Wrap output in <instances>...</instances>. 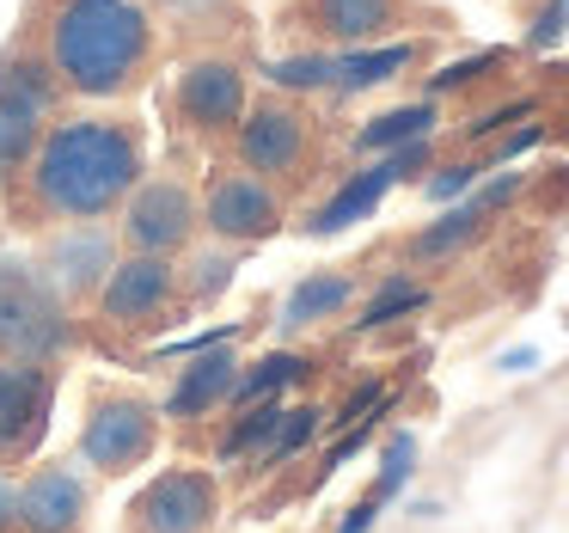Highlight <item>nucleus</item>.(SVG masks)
Here are the masks:
<instances>
[{
    "label": "nucleus",
    "mask_w": 569,
    "mask_h": 533,
    "mask_svg": "<svg viewBox=\"0 0 569 533\" xmlns=\"http://www.w3.org/2000/svg\"><path fill=\"white\" fill-rule=\"evenodd\" d=\"M478 172H483L478 160H453V166H441V172L429 178V197H435V203H453L459 190H471V178H478Z\"/></svg>",
    "instance_id": "nucleus-30"
},
{
    "label": "nucleus",
    "mask_w": 569,
    "mask_h": 533,
    "mask_svg": "<svg viewBox=\"0 0 569 533\" xmlns=\"http://www.w3.org/2000/svg\"><path fill=\"white\" fill-rule=\"evenodd\" d=\"M92 515V484L87 472L62 466V460H43L19 478V521L13 533H87Z\"/></svg>",
    "instance_id": "nucleus-16"
},
{
    "label": "nucleus",
    "mask_w": 569,
    "mask_h": 533,
    "mask_svg": "<svg viewBox=\"0 0 569 533\" xmlns=\"http://www.w3.org/2000/svg\"><path fill=\"white\" fill-rule=\"evenodd\" d=\"M288 417V398H270V405H251V411H227V430L214 435V460L221 466H239V460H258L263 447H270L276 423Z\"/></svg>",
    "instance_id": "nucleus-21"
},
{
    "label": "nucleus",
    "mask_w": 569,
    "mask_h": 533,
    "mask_svg": "<svg viewBox=\"0 0 569 533\" xmlns=\"http://www.w3.org/2000/svg\"><path fill=\"white\" fill-rule=\"evenodd\" d=\"M13 521H19V478L0 466V533H13Z\"/></svg>",
    "instance_id": "nucleus-32"
},
{
    "label": "nucleus",
    "mask_w": 569,
    "mask_h": 533,
    "mask_svg": "<svg viewBox=\"0 0 569 533\" xmlns=\"http://www.w3.org/2000/svg\"><path fill=\"white\" fill-rule=\"evenodd\" d=\"M410 19V0H288L282 31H300L319 50H368Z\"/></svg>",
    "instance_id": "nucleus-13"
},
{
    "label": "nucleus",
    "mask_w": 569,
    "mask_h": 533,
    "mask_svg": "<svg viewBox=\"0 0 569 533\" xmlns=\"http://www.w3.org/2000/svg\"><path fill=\"white\" fill-rule=\"evenodd\" d=\"M569 31V0H545L539 13H532V31H527V43L532 50H551L557 38Z\"/></svg>",
    "instance_id": "nucleus-29"
},
{
    "label": "nucleus",
    "mask_w": 569,
    "mask_h": 533,
    "mask_svg": "<svg viewBox=\"0 0 569 533\" xmlns=\"http://www.w3.org/2000/svg\"><path fill=\"white\" fill-rule=\"evenodd\" d=\"M74 349V313L62 307L38 264L0 251V356L62 362Z\"/></svg>",
    "instance_id": "nucleus-6"
},
{
    "label": "nucleus",
    "mask_w": 569,
    "mask_h": 533,
    "mask_svg": "<svg viewBox=\"0 0 569 533\" xmlns=\"http://www.w3.org/2000/svg\"><path fill=\"white\" fill-rule=\"evenodd\" d=\"M312 374V362L300 349H270V356L246 362L227 393V411H251V405H270V398H288V386H300Z\"/></svg>",
    "instance_id": "nucleus-19"
},
{
    "label": "nucleus",
    "mask_w": 569,
    "mask_h": 533,
    "mask_svg": "<svg viewBox=\"0 0 569 533\" xmlns=\"http://www.w3.org/2000/svg\"><path fill=\"white\" fill-rule=\"evenodd\" d=\"M380 509H386V503H380V496L368 491V496H361V503H356V509H349V515H343V527H337V533H368Z\"/></svg>",
    "instance_id": "nucleus-33"
},
{
    "label": "nucleus",
    "mask_w": 569,
    "mask_h": 533,
    "mask_svg": "<svg viewBox=\"0 0 569 533\" xmlns=\"http://www.w3.org/2000/svg\"><path fill=\"white\" fill-rule=\"evenodd\" d=\"M141 172H148V129L136 117L68 111L31 148L26 172L7 190V209H13V221L43 227V234L92 227L123 209Z\"/></svg>",
    "instance_id": "nucleus-1"
},
{
    "label": "nucleus",
    "mask_w": 569,
    "mask_h": 533,
    "mask_svg": "<svg viewBox=\"0 0 569 533\" xmlns=\"http://www.w3.org/2000/svg\"><path fill=\"white\" fill-rule=\"evenodd\" d=\"M56 105H62V87L50 62L38 56V43H19L0 62V190H13V178L26 172L31 148L56 124Z\"/></svg>",
    "instance_id": "nucleus-8"
},
{
    "label": "nucleus",
    "mask_w": 569,
    "mask_h": 533,
    "mask_svg": "<svg viewBox=\"0 0 569 533\" xmlns=\"http://www.w3.org/2000/svg\"><path fill=\"white\" fill-rule=\"evenodd\" d=\"M184 270L178 258H148V251H123L104 276L99 300H92V332L99 337H153L178 325L184 313Z\"/></svg>",
    "instance_id": "nucleus-4"
},
{
    "label": "nucleus",
    "mask_w": 569,
    "mask_h": 533,
    "mask_svg": "<svg viewBox=\"0 0 569 533\" xmlns=\"http://www.w3.org/2000/svg\"><path fill=\"white\" fill-rule=\"evenodd\" d=\"M312 154H319V124L295 92H270L251 99L246 124L233 129V166L270 178L276 190H295L312 178Z\"/></svg>",
    "instance_id": "nucleus-5"
},
{
    "label": "nucleus",
    "mask_w": 569,
    "mask_h": 533,
    "mask_svg": "<svg viewBox=\"0 0 569 533\" xmlns=\"http://www.w3.org/2000/svg\"><path fill=\"white\" fill-rule=\"evenodd\" d=\"M202 239V190L184 172H153L117 209V246L148 258H184Z\"/></svg>",
    "instance_id": "nucleus-7"
},
{
    "label": "nucleus",
    "mask_w": 569,
    "mask_h": 533,
    "mask_svg": "<svg viewBox=\"0 0 569 533\" xmlns=\"http://www.w3.org/2000/svg\"><path fill=\"white\" fill-rule=\"evenodd\" d=\"M337 75V50H307V56H288V62H270L276 92H331Z\"/></svg>",
    "instance_id": "nucleus-25"
},
{
    "label": "nucleus",
    "mask_w": 569,
    "mask_h": 533,
    "mask_svg": "<svg viewBox=\"0 0 569 533\" xmlns=\"http://www.w3.org/2000/svg\"><path fill=\"white\" fill-rule=\"evenodd\" d=\"M417 43H368V50H337V75H331V92H373L386 80H398L410 62H417Z\"/></svg>",
    "instance_id": "nucleus-20"
},
{
    "label": "nucleus",
    "mask_w": 569,
    "mask_h": 533,
    "mask_svg": "<svg viewBox=\"0 0 569 533\" xmlns=\"http://www.w3.org/2000/svg\"><path fill=\"white\" fill-rule=\"evenodd\" d=\"M539 136H545V129H539V124H527V129H515V136H508V141H502V148H496V166H502V160H515V154H527V148H532V141H539Z\"/></svg>",
    "instance_id": "nucleus-34"
},
{
    "label": "nucleus",
    "mask_w": 569,
    "mask_h": 533,
    "mask_svg": "<svg viewBox=\"0 0 569 533\" xmlns=\"http://www.w3.org/2000/svg\"><path fill=\"white\" fill-rule=\"evenodd\" d=\"M410 460H417V442H410V435H392V442H386V466H380V478H373V496H380V503H392V496L405 491Z\"/></svg>",
    "instance_id": "nucleus-28"
},
{
    "label": "nucleus",
    "mask_w": 569,
    "mask_h": 533,
    "mask_svg": "<svg viewBox=\"0 0 569 533\" xmlns=\"http://www.w3.org/2000/svg\"><path fill=\"white\" fill-rule=\"evenodd\" d=\"M239 368H246V362H239V344L233 337H214V344L197 349L190 368L172 381L160 417L166 423H202V417H214V411H227V393H233Z\"/></svg>",
    "instance_id": "nucleus-17"
},
{
    "label": "nucleus",
    "mask_w": 569,
    "mask_h": 533,
    "mask_svg": "<svg viewBox=\"0 0 569 533\" xmlns=\"http://www.w3.org/2000/svg\"><path fill=\"white\" fill-rule=\"evenodd\" d=\"M38 56L62 99L111 105L141 92L160 68V19L148 0H43Z\"/></svg>",
    "instance_id": "nucleus-2"
},
{
    "label": "nucleus",
    "mask_w": 569,
    "mask_h": 533,
    "mask_svg": "<svg viewBox=\"0 0 569 533\" xmlns=\"http://www.w3.org/2000/svg\"><path fill=\"white\" fill-rule=\"evenodd\" d=\"M422 300H429V288H422V283H410V276H386V283H380V295H373L368 300V307H361V332H380V325L386 319H405V313H417L422 307Z\"/></svg>",
    "instance_id": "nucleus-26"
},
{
    "label": "nucleus",
    "mask_w": 569,
    "mask_h": 533,
    "mask_svg": "<svg viewBox=\"0 0 569 533\" xmlns=\"http://www.w3.org/2000/svg\"><path fill=\"white\" fill-rule=\"evenodd\" d=\"M221 527V478L209 466H166L129 496L123 533H214Z\"/></svg>",
    "instance_id": "nucleus-11"
},
{
    "label": "nucleus",
    "mask_w": 569,
    "mask_h": 533,
    "mask_svg": "<svg viewBox=\"0 0 569 533\" xmlns=\"http://www.w3.org/2000/svg\"><path fill=\"white\" fill-rule=\"evenodd\" d=\"M483 221H490V209H483V203L471 197V203H459V209H447V215H441V221H435V227H422V234H410V246H405V251H410V258H417V264L453 258V251H466L471 239L483 234Z\"/></svg>",
    "instance_id": "nucleus-23"
},
{
    "label": "nucleus",
    "mask_w": 569,
    "mask_h": 533,
    "mask_svg": "<svg viewBox=\"0 0 569 533\" xmlns=\"http://www.w3.org/2000/svg\"><path fill=\"white\" fill-rule=\"evenodd\" d=\"M117 258H123V246H117L99 221L92 227H56V239L43 246L38 270H43V283L62 295V307L74 313V307H92V300H99V288H104V276H111Z\"/></svg>",
    "instance_id": "nucleus-14"
},
{
    "label": "nucleus",
    "mask_w": 569,
    "mask_h": 533,
    "mask_svg": "<svg viewBox=\"0 0 569 533\" xmlns=\"http://www.w3.org/2000/svg\"><path fill=\"white\" fill-rule=\"evenodd\" d=\"M319 430H325V411H319V405H288V417L276 423L270 447L251 460V478H270V472L288 466V460H300L312 442H319Z\"/></svg>",
    "instance_id": "nucleus-24"
},
{
    "label": "nucleus",
    "mask_w": 569,
    "mask_h": 533,
    "mask_svg": "<svg viewBox=\"0 0 569 533\" xmlns=\"http://www.w3.org/2000/svg\"><path fill=\"white\" fill-rule=\"evenodd\" d=\"M435 124H441V105H435V99L398 105V111H380L368 129H361L356 148L361 154H392V148H410V141H429Z\"/></svg>",
    "instance_id": "nucleus-22"
},
{
    "label": "nucleus",
    "mask_w": 569,
    "mask_h": 533,
    "mask_svg": "<svg viewBox=\"0 0 569 533\" xmlns=\"http://www.w3.org/2000/svg\"><path fill=\"white\" fill-rule=\"evenodd\" d=\"M202 234L221 246H263L288 227V197L270 178L246 172V166H209L202 172Z\"/></svg>",
    "instance_id": "nucleus-9"
},
{
    "label": "nucleus",
    "mask_w": 569,
    "mask_h": 533,
    "mask_svg": "<svg viewBox=\"0 0 569 533\" xmlns=\"http://www.w3.org/2000/svg\"><path fill=\"white\" fill-rule=\"evenodd\" d=\"M490 68H508V50H478V56H466V62H447L441 75H429V99H441V92L471 87V80H483Z\"/></svg>",
    "instance_id": "nucleus-27"
},
{
    "label": "nucleus",
    "mask_w": 569,
    "mask_h": 533,
    "mask_svg": "<svg viewBox=\"0 0 569 533\" xmlns=\"http://www.w3.org/2000/svg\"><path fill=\"white\" fill-rule=\"evenodd\" d=\"M349 300H356V276H349V270H312V276H300V283L288 288L276 332H282V337H300V332H312V325L349 313Z\"/></svg>",
    "instance_id": "nucleus-18"
},
{
    "label": "nucleus",
    "mask_w": 569,
    "mask_h": 533,
    "mask_svg": "<svg viewBox=\"0 0 569 533\" xmlns=\"http://www.w3.org/2000/svg\"><path fill=\"white\" fill-rule=\"evenodd\" d=\"M166 442V417L148 393L136 386L99 381L80 411V466H92V478H129L141 472Z\"/></svg>",
    "instance_id": "nucleus-3"
},
{
    "label": "nucleus",
    "mask_w": 569,
    "mask_h": 533,
    "mask_svg": "<svg viewBox=\"0 0 569 533\" xmlns=\"http://www.w3.org/2000/svg\"><path fill=\"white\" fill-rule=\"evenodd\" d=\"M515 117H532V99H515V105H502V111H483L478 124L466 129V136H471V141H483V136H496L502 124H515Z\"/></svg>",
    "instance_id": "nucleus-31"
},
{
    "label": "nucleus",
    "mask_w": 569,
    "mask_h": 533,
    "mask_svg": "<svg viewBox=\"0 0 569 533\" xmlns=\"http://www.w3.org/2000/svg\"><path fill=\"white\" fill-rule=\"evenodd\" d=\"M62 393V362L0 356V466H26L43 447Z\"/></svg>",
    "instance_id": "nucleus-12"
},
{
    "label": "nucleus",
    "mask_w": 569,
    "mask_h": 533,
    "mask_svg": "<svg viewBox=\"0 0 569 533\" xmlns=\"http://www.w3.org/2000/svg\"><path fill=\"white\" fill-rule=\"evenodd\" d=\"M251 111V68L233 56H190L172 75V117L197 141H233Z\"/></svg>",
    "instance_id": "nucleus-10"
},
{
    "label": "nucleus",
    "mask_w": 569,
    "mask_h": 533,
    "mask_svg": "<svg viewBox=\"0 0 569 533\" xmlns=\"http://www.w3.org/2000/svg\"><path fill=\"white\" fill-rule=\"evenodd\" d=\"M417 166H429V141H410V148H392V154H380L373 166H361V172H349L343 185L331 190V197L312 209V221H307V234L312 239H331V234H343V227H356V221H368L373 209H380V197L398 185V178H410Z\"/></svg>",
    "instance_id": "nucleus-15"
},
{
    "label": "nucleus",
    "mask_w": 569,
    "mask_h": 533,
    "mask_svg": "<svg viewBox=\"0 0 569 533\" xmlns=\"http://www.w3.org/2000/svg\"><path fill=\"white\" fill-rule=\"evenodd\" d=\"M148 7H172V13H202L209 0H148Z\"/></svg>",
    "instance_id": "nucleus-35"
}]
</instances>
